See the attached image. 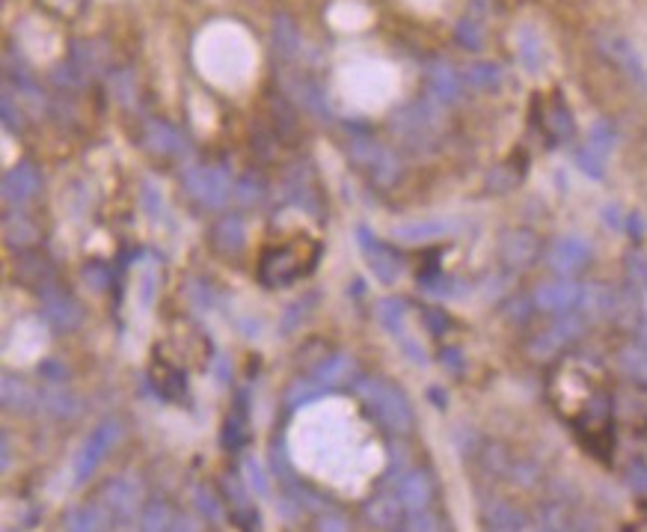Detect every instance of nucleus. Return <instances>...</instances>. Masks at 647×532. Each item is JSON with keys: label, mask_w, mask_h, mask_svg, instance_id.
<instances>
[{"label": "nucleus", "mask_w": 647, "mask_h": 532, "mask_svg": "<svg viewBox=\"0 0 647 532\" xmlns=\"http://www.w3.org/2000/svg\"><path fill=\"white\" fill-rule=\"evenodd\" d=\"M354 389L368 411L377 416V423L386 425L393 434H404L413 429V405L395 384L380 381V378H359Z\"/></svg>", "instance_id": "nucleus-1"}, {"label": "nucleus", "mask_w": 647, "mask_h": 532, "mask_svg": "<svg viewBox=\"0 0 647 532\" xmlns=\"http://www.w3.org/2000/svg\"><path fill=\"white\" fill-rule=\"evenodd\" d=\"M318 262V244L315 241H294L282 247H271L259 265V283L268 289L291 286L303 274L312 271Z\"/></svg>", "instance_id": "nucleus-2"}, {"label": "nucleus", "mask_w": 647, "mask_h": 532, "mask_svg": "<svg viewBox=\"0 0 647 532\" xmlns=\"http://www.w3.org/2000/svg\"><path fill=\"white\" fill-rule=\"evenodd\" d=\"M440 108L443 104H436L434 99L407 104V108H401L393 117V131L413 149L434 146L436 135H440V122H443Z\"/></svg>", "instance_id": "nucleus-3"}, {"label": "nucleus", "mask_w": 647, "mask_h": 532, "mask_svg": "<svg viewBox=\"0 0 647 532\" xmlns=\"http://www.w3.org/2000/svg\"><path fill=\"white\" fill-rule=\"evenodd\" d=\"M122 437V425L116 420H104L101 425H95L92 434L83 440V446L78 449L72 461V479L74 484H83L92 479V473L99 470L101 458L113 449V443H119Z\"/></svg>", "instance_id": "nucleus-4"}, {"label": "nucleus", "mask_w": 647, "mask_h": 532, "mask_svg": "<svg viewBox=\"0 0 647 532\" xmlns=\"http://www.w3.org/2000/svg\"><path fill=\"white\" fill-rule=\"evenodd\" d=\"M185 188L190 196L214 212L235 199V182L223 167H190L185 173Z\"/></svg>", "instance_id": "nucleus-5"}, {"label": "nucleus", "mask_w": 647, "mask_h": 532, "mask_svg": "<svg viewBox=\"0 0 647 532\" xmlns=\"http://www.w3.org/2000/svg\"><path fill=\"white\" fill-rule=\"evenodd\" d=\"M496 256H499L502 268L511 274L529 271L540 256V239L531 230H526V226H513V230H505L499 235Z\"/></svg>", "instance_id": "nucleus-6"}, {"label": "nucleus", "mask_w": 647, "mask_h": 532, "mask_svg": "<svg viewBox=\"0 0 647 532\" xmlns=\"http://www.w3.org/2000/svg\"><path fill=\"white\" fill-rule=\"evenodd\" d=\"M585 286H579L574 277H558L549 283H540L535 289V310L547 312V316H565L582 307Z\"/></svg>", "instance_id": "nucleus-7"}, {"label": "nucleus", "mask_w": 647, "mask_h": 532, "mask_svg": "<svg viewBox=\"0 0 647 532\" xmlns=\"http://www.w3.org/2000/svg\"><path fill=\"white\" fill-rule=\"evenodd\" d=\"M588 262H591V244L582 235H561L547 250L549 271H556L558 277H576L588 268Z\"/></svg>", "instance_id": "nucleus-8"}, {"label": "nucleus", "mask_w": 647, "mask_h": 532, "mask_svg": "<svg viewBox=\"0 0 647 532\" xmlns=\"http://www.w3.org/2000/svg\"><path fill=\"white\" fill-rule=\"evenodd\" d=\"M597 45H600L606 60H612L635 87L647 90V69H644L639 51L630 45V39H624V36H617V33H603L600 39H597Z\"/></svg>", "instance_id": "nucleus-9"}, {"label": "nucleus", "mask_w": 647, "mask_h": 532, "mask_svg": "<svg viewBox=\"0 0 647 532\" xmlns=\"http://www.w3.org/2000/svg\"><path fill=\"white\" fill-rule=\"evenodd\" d=\"M357 235H359V250H363L371 274H375L380 283H395L398 277H401L404 262H401V256L393 250V247L384 244V241H377V239H371L368 230H359Z\"/></svg>", "instance_id": "nucleus-10"}, {"label": "nucleus", "mask_w": 647, "mask_h": 532, "mask_svg": "<svg viewBox=\"0 0 647 532\" xmlns=\"http://www.w3.org/2000/svg\"><path fill=\"white\" fill-rule=\"evenodd\" d=\"M427 92H431V99L436 104H454L461 99L463 92V78L458 74L452 63L445 60H434L427 63Z\"/></svg>", "instance_id": "nucleus-11"}, {"label": "nucleus", "mask_w": 647, "mask_h": 532, "mask_svg": "<svg viewBox=\"0 0 647 532\" xmlns=\"http://www.w3.org/2000/svg\"><path fill=\"white\" fill-rule=\"evenodd\" d=\"M458 230L454 221H445V217H431V221H410L401 223L393 230V239L401 244H431L440 239H449V235Z\"/></svg>", "instance_id": "nucleus-12"}, {"label": "nucleus", "mask_w": 647, "mask_h": 532, "mask_svg": "<svg viewBox=\"0 0 647 532\" xmlns=\"http://www.w3.org/2000/svg\"><path fill=\"white\" fill-rule=\"evenodd\" d=\"M39 170L33 164H18L4 176V199L9 205H24L39 194Z\"/></svg>", "instance_id": "nucleus-13"}, {"label": "nucleus", "mask_w": 647, "mask_h": 532, "mask_svg": "<svg viewBox=\"0 0 647 532\" xmlns=\"http://www.w3.org/2000/svg\"><path fill=\"white\" fill-rule=\"evenodd\" d=\"M395 497L401 500V506L407 511H425L427 506H431L434 482H431V476H427L425 470H410V473H404V476L398 479Z\"/></svg>", "instance_id": "nucleus-14"}, {"label": "nucleus", "mask_w": 647, "mask_h": 532, "mask_svg": "<svg viewBox=\"0 0 647 532\" xmlns=\"http://www.w3.org/2000/svg\"><path fill=\"white\" fill-rule=\"evenodd\" d=\"M101 502L110 515L131 518L140 509V488L131 479H110L101 491Z\"/></svg>", "instance_id": "nucleus-15"}, {"label": "nucleus", "mask_w": 647, "mask_h": 532, "mask_svg": "<svg viewBox=\"0 0 647 532\" xmlns=\"http://www.w3.org/2000/svg\"><path fill=\"white\" fill-rule=\"evenodd\" d=\"M0 402H4V407L9 414H33L36 407H39V393L22 381L18 375H4V381H0Z\"/></svg>", "instance_id": "nucleus-16"}, {"label": "nucleus", "mask_w": 647, "mask_h": 532, "mask_svg": "<svg viewBox=\"0 0 647 532\" xmlns=\"http://www.w3.org/2000/svg\"><path fill=\"white\" fill-rule=\"evenodd\" d=\"M45 318L51 321L56 330H74L83 321V312L78 307V301L69 294L47 289L45 292Z\"/></svg>", "instance_id": "nucleus-17"}, {"label": "nucleus", "mask_w": 647, "mask_h": 532, "mask_svg": "<svg viewBox=\"0 0 647 532\" xmlns=\"http://www.w3.org/2000/svg\"><path fill=\"white\" fill-rule=\"evenodd\" d=\"M617 369L630 378V381L647 387V336L644 330H639V336L624 342L617 348Z\"/></svg>", "instance_id": "nucleus-18"}, {"label": "nucleus", "mask_w": 647, "mask_h": 532, "mask_svg": "<svg viewBox=\"0 0 647 532\" xmlns=\"http://www.w3.org/2000/svg\"><path fill=\"white\" fill-rule=\"evenodd\" d=\"M517 60L529 74H538L547 65V48L544 39L538 36V31L531 24H522L517 31Z\"/></svg>", "instance_id": "nucleus-19"}, {"label": "nucleus", "mask_w": 647, "mask_h": 532, "mask_svg": "<svg viewBox=\"0 0 647 532\" xmlns=\"http://www.w3.org/2000/svg\"><path fill=\"white\" fill-rule=\"evenodd\" d=\"M39 402H42L45 411L54 416V420H74L83 407L81 398L74 396L69 387H60V384H47L39 393Z\"/></svg>", "instance_id": "nucleus-20"}, {"label": "nucleus", "mask_w": 647, "mask_h": 532, "mask_svg": "<svg viewBox=\"0 0 647 532\" xmlns=\"http://www.w3.org/2000/svg\"><path fill=\"white\" fill-rule=\"evenodd\" d=\"M142 144H146L151 152L158 155H182L185 152V137L169 126V122L151 119L146 122V135H142Z\"/></svg>", "instance_id": "nucleus-21"}, {"label": "nucleus", "mask_w": 647, "mask_h": 532, "mask_svg": "<svg viewBox=\"0 0 647 532\" xmlns=\"http://www.w3.org/2000/svg\"><path fill=\"white\" fill-rule=\"evenodd\" d=\"M211 244H214V250L223 256H232L241 250L246 244V226L241 217L229 214V217H223V221H217L211 230Z\"/></svg>", "instance_id": "nucleus-22"}, {"label": "nucleus", "mask_w": 647, "mask_h": 532, "mask_svg": "<svg viewBox=\"0 0 647 532\" xmlns=\"http://www.w3.org/2000/svg\"><path fill=\"white\" fill-rule=\"evenodd\" d=\"M615 307H617V286H588L585 294H582V310L588 318H606L612 321L615 318Z\"/></svg>", "instance_id": "nucleus-23"}, {"label": "nucleus", "mask_w": 647, "mask_h": 532, "mask_svg": "<svg viewBox=\"0 0 647 532\" xmlns=\"http://www.w3.org/2000/svg\"><path fill=\"white\" fill-rule=\"evenodd\" d=\"M401 515H404V506L398 497H386V493H380V497L366 502V520L375 529H395L398 524H401Z\"/></svg>", "instance_id": "nucleus-24"}, {"label": "nucleus", "mask_w": 647, "mask_h": 532, "mask_svg": "<svg viewBox=\"0 0 647 532\" xmlns=\"http://www.w3.org/2000/svg\"><path fill=\"white\" fill-rule=\"evenodd\" d=\"M271 45H273V51H277V57H282V60H291V57L300 51V31L294 27V22L289 15L273 18Z\"/></svg>", "instance_id": "nucleus-25"}, {"label": "nucleus", "mask_w": 647, "mask_h": 532, "mask_svg": "<svg viewBox=\"0 0 647 532\" xmlns=\"http://www.w3.org/2000/svg\"><path fill=\"white\" fill-rule=\"evenodd\" d=\"M466 83L475 90H499L502 81H505V72H502V65L496 63H487V60H479V63H470L466 65Z\"/></svg>", "instance_id": "nucleus-26"}, {"label": "nucleus", "mask_w": 647, "mask_h": 532, "mask_svg": "<svg viewBox=\"0 0 647 532\" xmlns=\"http://www.w3.org/2000/svg\"><path fill=\"white\" fill-rule=\"evenodd\" d=\"M350 369H354V360H350L345 351H339V354H330L327 360H321V366L315 369V381H321L324 387H336L341 381H348L350 378Z\"/></svg>", "instance_id": "nucleus-27"}, {"label": "nucleus", "mask_w": 647, "mask_h": 532, "mask_svg": "<svg viewBox=\"0 0 647 532\" xmlns=\"http://www.w3.org/2000/svg\"><path fill=\"white\" fill-rule=\"evenodd\" d=\"M487 518V529H505V532H526V515L520 509L508 506V502H493L484 511Z\"/></svg>", "instance_id": "nucleus-28"}, {"label": "nucleus", "mask_w": 647, "mask_h": 532, "mask_svg": "<svg viewBox=\"0 0 647 532\" xmlns=\"http://www.w3.org/2000/svg\"><path fill=\"white\" fill-rule=\"evenodd\" d=\"M547 131L556 144H567V140L576 135V122H574V113L567 110V104L561 101L553 104V110L547 113Z\"/></svg>", "instance_id": "nucleus-29"}, {"label": "nucleus", "mask_w": 647, "mask_h": 532, "mask_svg": "<svg viewBox=\"0 0 647 532\" xmlns=\"http://www.w3.org/2000/svg\"><path fill=\"white\" fill-rule=\"evenodd\" d=\"M176 515L164 502H149L140 515V532H173Z\"/></svg>", "instance_id": "nucleus-30"}, {"label": "nucleus", "mask_w": 647, "mask_h": 532, "mask_svg": "<svg viewBox=\"0 0 647 532\" xmlns=\"http://www.w3.org/2000/svg\"><path fill=\"white\" fill-rule=\"evenodd\" d=\"M4 239L13 247H24L36 241V226L22 212H9L4 221Z\"/></svg>", "instance_id": "nucleus-31"}, {"label": "nucleus", "mask_w": 647, "mask_h": 532, "mask_svg": "<svg viewBox=\"0 0 647 532\" xmlns=\"http://www.w3.org/2000/svg\"><path fill=\"white\" fill-rule=\"evenodd\" d=\"M104 515L101 509L95 506H83V509H72L65 515V532H104Z\"/></svg>", "instance_id": "nucleus-32"}, {"label": "nucleus", "mask_w": 647, "mask_h": 532, "mask_svg": "<svg viewBox=\"0 0 647 532\" xmlns=\"http://www.w3.org/2000/svg\"><path fill=\"white\" fill-rule=\"evenodd\" d=\"M617 144V131L612 122H606V119H597L591 131H588V149H594L600 158H608L612 155V149Z\"/></svg>", "instance_id": "nucleus-33"}, {"label": "nucleus", "mask_w": 647, "mask_h": 532, "mask_svg": "<svg viewBox=\"0 0 647 532\" xmlns=\"http://www.w3.org/2000/svg\"><path fill=\"white\" fill-rule=\"evenodd\" d=\"M404 318H407L404 301H398V298L377 301V321H380V325H384L386 330H393V334H401V330H404Z\"/></svg>", "instance_id": "nucleus-34"}, {"label": "nucleus", "mask_w": 647, "mask_h": 532, "mask_svg": "<svg viewBox=\"0 0 647 532\" xmlns=\"http://www.w3.org/2000/svg\"><path fill=\"white\" fill-rule=\"evenodd\" d=\"M244 440H246V411L244 407H232L229 420L223 425V446L229 452H235V449H241Z\"/></svg>", "instance_id": "nucleus-35"}, {"label": "nucleus", "mask_w": 647, "mask_h": 532, "mask_svg": "<svg viewBox=\"0 0 647 532\" xmlns=\"http://www.w3.org/2000/svg\"><path fill=\"white\" fill-rule=\"evenodd\" d=\"M324 393H327V387L312 378V381H298V384H294V387L289 389V396H285V402H289L291 411H298V407L315 402V398H321Z\"/></svg>", "instance_id": "nucleus-36"}, {"label": "nucleus", "mask_w": 647, "mask_h": 532, "mask_svg": "<svg viewBox=\"0 0 647 532\" xmlns=\"http://www.w3.org/2000/svg\"><path fill=\"white\" fill-rule=\"evenodd\" d=\"M454 39H458V45L466 51H481L484 48V31L475 18H461V22L454 24Z\"/></svg>", "instance_id": "nucleus-37"}, {"label": "nucleus", "mask_w": 647, "mask_h": 532, "mask_svg": "<svg viewBox=\"0 0 647 532\" xmlns=\"http://www.w3.org/2000/svg\"><path fill=\"white\" fill-rule=\"evenodd\" d=\"M262 199H264V185L255 176H241L235 182V203L237 205L253 208V205H259Z\"/></svg>", "instance_id": "nucleus-38"}, {"label": "nucleus", "mask_w": 647, "mask_h": 532, "mask_svg": "<svg viewBox=\"0 0 647 532\" xmlns=\"http://www.w3.org/2000/svg\"><path fill=\"white\" fill-rule=\"evenodd\" d=\"M298 99L300 104L306 110H312L315 117H330V108H327V96H324V90L318 87V83H312V81H303L300 83V92H298Z\"/></svg>", "instance_id": "nucleus-39"}, {"label": "nucleus", "mask_w": 647, "mask_h": 532, "mask_svg": "<svg viewBox=\"0 0 647 532\" xmlns=\"http://www.w3.org/2000/svg\"><path fill=\"white\" fill-rule=\"evenodd\" d=\"M624 265H626V283L639 292H644L647 289V256L642 250H630Z\"/></svg>", "instance_id": "nucleus-40"}, {"label": "nucleus", "mask_w": 647, "mask_h": 532, "mask_svg": "<svg viewBox=\"0 0 647 532\" xmlns=\"http://www.w3.org/2000/svg\"><path fill=\"white\" fill-rule=\"evenodd\" d=\"M576 167L582 170L588 179H597V182L606 176V158H600L594 149H588V146L576 152Z\"/></svg>", "instance_id": "nucleus-41"}, {"label": "nucleus", "mask_w": 647, "mask_h": 532, "mask_svg": "<svg viewBox=\"0 0 647 532\" xmlns=\"http://www.w3.org/2000/svg\"><path fill=\"white\" fill-rule=\"evenodd\" d=\"M371 170H375V179L380 185H393L395 182V176H398V158L393 155L389 149H380V155L375 158V164H371Z\"/></svg>", "instance_id": "nucleus-42"}, {"label": "nucleus", "mask_w": 647, "mask_h": 532, "mask_svg": "<svg viewBox=\"0 0 647 532\" xmlns=\"http://www.w3.org/2000/svg\"><path fill=\"white\" fill-rule=\"evenodd\" d=\"M51 78H54L56 87H65V90H78V87H83V83H87L83 72H81L74 63H69V60L56 65V69L51 72Z\"/></svg>", "instance_id": "nucleus-43"}, {"label": "nucleus", "mask_w": 647, "mask_h": 532, "mask_svg": "<svg viewBox=\"0 0 647 532\" xmlns=\"http://www.w3.org/2000/svg\"><path fill=\"white\" fill-rule=\"evenodd\" d=\"M244 476H246V484H250V491L255 493H262V497H268V491H271V484H268V473H264V467L259 461H244Z\"/></svg>", "instance_id": "nucleus-44"}, {"label": "nucleus", "mask_w": 647, "mask_h": 532, "mask_svg": "<svg viewBox=\"0 0 647 532\" xmlns=\"http://www.w3.org/2000/svg\"><path fill=\"white\" fill-rule=\"evenodd\" d=\"M196 506H199V511H203V515L208 518V520H220L223 518V509H220V500L214 497L211 491L208 488H196Z\"/></svg>", "instance_id": "nucleus-45"}, {"label": "nucleus", "mask_w": 647, "mask_h": 532, "mask_svg": "<svg viewBox=\"0 0 647 532\" xmlns=\"http://www.w3.org/2000/svg\"><path fill=\"white\" fill-rule=\"evenodd\" d=\"M395 342H398V345H401L404 354L413 360V366H418V369L427 366V354H425V348L418 345V342H416L410 334H407V330H401V334H395Z\"/></svg>", "instance_id": "nucleus-46"}, {"label": "nucleus", "mask_w": 647, "mask_h": 532, "mask_svg": "<svg viewBox=\"0 0 647 532\" xmlns=\"http://www.w3.org/2000/svg\"><path fill=\"white\" fill-rule=\"evenodd\" d=\"M404 532H443V529H440V524H436V518L427 515V509H425V511H410V518H407V524H404Z\"/></svg>", "instance_id": "nucleus-47"}, {"label": "nucleus", "mask_w": 647, "mask_h": 532, "mask_svg": "<svg viewBox=\"0 0 647 532\" xmlns=\"http://www.w3.org/2000/svg\"><path fill=\"white\" fill-rule=\"evenodd\" d=\"M626 482H630L633 491L639 493H647V461L635 458L630 467H626Z\"/></svg>", "instance_id": "nucleus-48"}, {"label": "nucleus", "mask_w": 647, "mask_h": 532, "mask_svg": "<svg viewBox=\"0 0 647 532\" xmlns=\"http://www.w3.org/2000/svg\"><path fill=\"white\" fill-rule=\"evenodd\" d=\"M531 307H535V298L531 301H526V298H513L508 307H505V316H508V321H513V325H522V321H529V312H531Z\"/></svg>", "instance_id": "nucleus-49"}, {"label": "nucleus", "mask_w": 647, "mask_h": 532, "mask_svg": "<svg viewBox=\"0 0 647 532\" xmlns=\"http://www.w3.org/2000/svg\"><path fill=\"white\" fill-rule=\"evenodd\" d=\"M318 532H350V524L339 511H324L318 520Z\"/></svg>", "instance_id": "nucleus-50"}, {"label": "nucleus", "mask_w": 647, "mask_h": 532, "mask_svg": "<svg viewBox=\"0 0 647 532\" xmlns=\"http://www.w3.org/2000/svg\"><path fill=\"white\" fill-rule=\"evenodd\" d=\"M0 110H4V126L9 131H15V128H22V113L15 110V101L9 92H4V101H0Z\"/></svg>", "instance_id": "nucleus-51"}, {"label": "nucleus", "mask_w": 647, "mask_h": 532, "mask_svg": "<svg viewBox=\"0 0 647 532\" xmlns=\"http://www.w3.org/2000/svg\"><path fill=\"white\" fill-rule=\"evenodd\" d=\"M83 280H87L92 289H108L110 271L104 268V265H87V271H83Z\"/></svg>", "instance_id": "nucleus-52"}, {"label": "nucleus", "mask_w": 647, "mask_h": 532, "mask_svg": "<svg viewBox=\"0 0 647 532\" xmlns=\"http://www.w3.org/2000/svg\"><path fill=\"white\" fill-rule=\"evenodd\" d=\"M425 325H427V330H431V334H445V327H449V316H445L443 310H427L425 312Z\"/></svg>", "instance_id": "nucleus-53"}, {"label": "nucleus", "mask_w": 647, "mask_h": 532, "mask_svg": "<svg viewBox=\"0 0 647 532\" xmlns=\"http://www.w3.org/2000/svg\"><path fill=\"white\" fill-rule=\"evenodd\" d=\"M113 92H116V99H122V104H128L131 99V92H134V78L125 72V74H119V78H113Z\"/></svg>", "instance_id": "nucleus-54"}, {"label": "nucleus", "mask_w": 647, "mask_h": 532, "mask_svg": "<svg viewBox=\"0 0 647 532\" xmlns=\"http://www.w3.org/2000/svg\"><path fill=\"white\" fill-rule=\"evenodd\" d=\"M508 283L511 280L505 277V274H490L487 283H484V294H487V298H499V294H505Z\"/></svg>", "instance_id": "nucleus-55"}, {"label": "nucleus", "mask_w": 647, "mask_h": 532, "mask_svg": "<svg viewBox=\"0 0 647 532\" xmlns=\"http://www.w3.org/2000/svg\"><path fill=\"white\" fill-rule=\"evenodd\" d=\"M440 360H443L445 372H452V375H461V372H463V354H461L458 348H445Z\"/></svg>", "instance_id": "nucleus-56"}, {"label": "nucleus", "mask_w": 647, "mask_h": 532, "mask_svg": "<svg viewBox=\"0 0 647 532\" xmlns=\"http://www.w3.org/2000/svg\"><path fill=\"white\" fill-rule=\"evenodd\" d=\"M42 375H45L51 384H56V381H63V378H65V369H63V366H56V360H45Z\"/></svg>", "instance_id": "nucleus-57"}, {"label": "nucleus", "mask_w": 647, "mask_h": 532, "mask_svg": "<svg viewBox=\"0 0 647 532\" xmlns=\"http://www.w3.org/2000/svg\"><path fill=\"white\" fill-rule=\"evenodd\" d=\"M603 214H606V226H612V230H621V226H626L621 208H617V205H606Z\"/></svg>", "instance_id": "nucleus-58"}, {"label": "nucleus", "mask_w": 647, "mask_h": 532, "mask_svg": "<svg viewBox=\"0 0 647 532\" xmlns=\"http://www.w3.org/2000/svg\"><path fill=\"white\" fill-rule=\"evenodd\" d=\"M626 230L633 232V239H642L644 230H647L644 217H642V214H630V221H626Z\"/></svg>", "instance_id": "nucleus-59"}, {"label": "nucleus", "mask_w": 647, "mask_h": 532, "mask_svg": "<svg viewBox=\"0 0 647 532\" xmlns=\"http://www.w3.org/2000/svg\"><path fill=\"white\" fill-rule=\"evenodd\" d=\"M173 532H196V527L194 524H190V520H176V527H173Z\"/></svg>", "instance_id": "nucleus-60"}, {"label": "nucleus", "mask_w": 647, "mask_h": 532, "mask_svg": "<svg viewBox=\"0 0 647 532\" xmlns=\"http://www.w3.org/2000/svg\"><path fill=\"white\" fill-rule=\"evenodd\" d=\"M626 532H647V515L639 520V524H633V527H626Z\"/></svg>", "instance_id": "nucleus-61"}, {"label": "nucleus", "mask_w": 647, "mask_h": 532, "mask_svg": "<svg viewBox=\"0 0 647 532\" xmlns=\"http://www.w3.org/2000/svg\"><path fill=\"white\" fill-rule=\"evenodd\" d=\"M487 532H505V529H487Z\"/></svg>", "instance_id": "nucleus-62"}]
</instances>
